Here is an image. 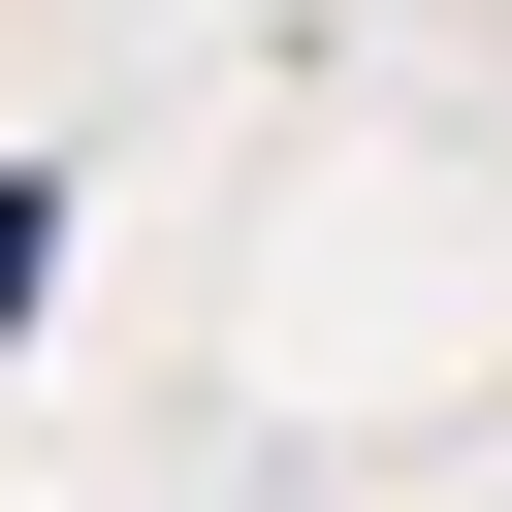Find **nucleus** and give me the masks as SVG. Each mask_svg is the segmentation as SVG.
Returning a JSON list of instances; mask_svg holds the SVG:
<instances>
[{
    "label": "nucleus",
    "instance_id": "1",
    "mask_svg": "<svg viewBox=\"0 0 512 512\" xmlns=\"http://www.w3.org/2000/svg\"><path fill=\"white\" fill-rule=\"evenodd\" d=\"M32 320H64V192L0 160V352H32Z\"/></svg>",
    "mask_w": 512,
    "mask_h": 512
}]
</instances>
